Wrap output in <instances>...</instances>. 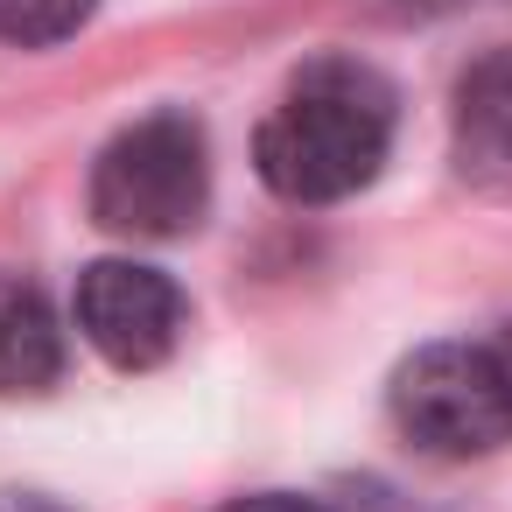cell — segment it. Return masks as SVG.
<instances>
[{
	"label": "cell",
	"mask_w": 512,
	"mask_h": 512,
	"mask_svg": "<svg viewBox=\"0 0 512 512\" xmlns=\"http://www.w3.org/2000/svg\"><path fill=\"white\" fill-rule=\"evenodd\" d=\"M393 148V85L358 57L309 64L260 120V183L288 204H337L379 176Z\"/></svg>",
	"instance_id": "cell-1"
},
{
	"label": "cell",
	"mask_w": 512,
	"mask_h": 512,
	"mask_svg": "<svg viewBox=\"0 0 512 512\" xmlns=\"http://www.w3.org/2000/svg\"><path fill=\"white\" fill-rule=\"evenodd\" d=\"M211 204V148L190 113H148L92 162V218L120 239H183Z\"/></svg>",
	"instance_id": "cell-2"
},
{
	"label": "cell",
	"mask_w": 512,
	"mask_h": 512,
	"mask_svg": "<svg viewBox=\"0 0 512 512\" xmlns=\"http://www.w3.org/2000/svg\"><path fill=\"white\" fill-rule=\"evenodd\" d=\"M393 421L428 456H484L512 435L484 344H421L393 372Z\"/></svg>",
	"instance_id": "cell-3"
},
{
	"label": "cell",
	"mask_w": 512,
	"mask_h": 512,
	"mask_svg": "<svg viewBox=\"0 0 512 512\" xmlns=\"http://www.w3.org/2000/svg\"><path fill=\"white\" fill-rule=\"evenodd\" d=\"M78 330L85 344L120 365V372H148L176 351L183 337V288L162 267L141 260H99L78 274Z\"/></svg>",
	"instance_id": "cell-4"
},
{
	"label": "cell",
	"mask_w": 512,
	"mask_h": 512,
	"mask_svg": "<svg viewBox=\"0 0 512 512\" xmlns=\"http://www.w3.org/2000/svg\"><path fill=\"white\" fill-rule=\"evenodd\" d=\"M449 134H456L463 183H477L484 197L512 204V50H491V57H477L463 71Z\"/></svg>",
	"instance_id": "cell-5"
},
{
	"label": "cell",
	"mask_w": 512,
	"mask_h": 512,
	"mask_svg": "<svg viewBox=\"0 0 512 512\" xmlns=\"http://www.w3.org/2000/svg\"><path fill=\"white\" fill-rule=\"evenodd\" d=\"M64 372V330L36 288H0V393H43Z\"/></svg>",
	"instance_id": "cell-6"
},
{
	"label": "cell",
	"mask_w": 512,
	"mask_h": 512,
	"mask_svg": "<svg viewBox=\"0 0 512 512\" xmlns=\"http://www.w3.org/2000/svg\"><path fill=\"white\" fill-rule=\"evenodd\" d=\"M99 0H0V43L15 50H50L92 22Z\"/></svg>",
	"instance_id": "cell-7"
},
{
	"label": "cell",
	"mask_w": 512,
	"mask_h": 512,
	"mask_svg": "<svg viewBox=\"0 0 512 512\" xmlns=\"http://www.w3.org/2000/svg\"><path fill=\"white\" fill-rule=\"evenodd\" d=\"M218 512H323L316 498H295V491H253V498H232Z\"/></svg>",
	"instance_id": "cell-8"
},
{
	"label": "cell",
	"mask_w": 512,
	"mask_h": 512,
	"mask_svg": "<svg viewBox=\"0 0 512 512\" xmlns=\"http://www.w3.org/2000/svg\"><path fill=\"white\" fill-rule=\"evenodd\" d=\"M484 358H491V379H498V400H505V414H512V323L484 344Z\"/></svg>",
	"instance_id": "cell-9"
},
{
	"label": "cell",
	"mask_w": 512,
	"mask_h": 512,
	"mask_svg": "<svg viewBox=\"0 0 512 512\" xmlns=\"http://www.w3.org/2000/svg\"><path fill=\"white\" fill-rule=\"evenodd\" d=\"M0 512H71V505H57L43 491H0Z\"/></svg>",
	"instance_id": "cell-10"
}]
</instances>
